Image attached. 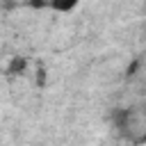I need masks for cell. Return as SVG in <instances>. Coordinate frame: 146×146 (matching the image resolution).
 I'll return each instance as SVG.
<instances>
[{
  "mask_svg": "<svg viewBox=\"0 0 146 146\" xmlns=\"http://www.w3.org/2000/svg\"><path fill=\"white\" fill-rule=\"evenodd\" d=\"M130 119H132V112L125 110V107H116V110L112 112V123H114L116 128H128Z\"/></svg>",
  "mask_w": 146,
  "mask_h": 146,
  "instance_id": "1",
  "label": "cell"
},
{
  "mask_svg": "<svg viewBox=\"0 0 146 146\" xmlns=\"http://www.w3.org/2000/svg\"><path fill=\"white\" fill-rule=\"evenodd\" d=\"M25 66H27V59H25L23 55H16V57L9 62L7 71H9L11 75H18V73H23V71H25Z\"/></svg>",
  "mask_w": 146,
  "mask_h": 146,
  "instance_id": "2",
  "label": "cell"
},
{
  "mask_svg": "<svg viewBox=\"0 0 146 146\" xmlns=\"http://www.w3.org/2000/svg\"><path fill=\"white\" fill-rule=\"evenodd\" d=\"M48 7H52L55 11H71V9L78 7V2H75V0H55V2H50Z\"/></svg>",
  "mask_w": 146,
  "mask_h": 146,
  "instance_id": "3",
  "label": "cell"
},
{
  "mask_svg": "<svg viewBox=\"0 0 146 146\" xmlns=\"http://www.w3.org/2000/svg\"><path fill=\"white\" fill-rule=\"evenodd\" d=\"M137 66H139V62H132V64H130V68H128V75H135Z\"/></svg>",
  "mask_w": 146,
  "mask_h": 146,
  "instance_id": "4",
  "label": "cell"
},
{
  "mask_svg": "<svg viewBox=\"0 0 146 146\" xmlns=\"http://www.w3.org/2000/svg\"><path fill=\"white\" fill-rule=\"evenodd\" d=\"M141 141H144V144H146V132H144V135H141Z\"/></svg>",
  "mask_w": 146,
  "mask_h": 146,
  "instance_id": "5",
  "label": "cell"
},
{
  "mask_svg": "<svg viewBox=\"0 0 146 146\" xmlns=\"http://www.w3.org/2000/svg\"><path fill=\"white\" fill-rule=\"evenodd\" d=\"M144 14H146V5H144Z\"/></svg>",
  "mask_w": 146,
  "mask_h": 146,
  "instance_id": "6",
  "label": "cell"
}]
</instances>
